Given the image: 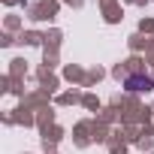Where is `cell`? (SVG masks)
<instances>
[{
  "label": "cell",
  "mask_w": 154,
  "mask_h": 154,
  "mask_svg": "<svg viewBox=\"0 0 154 154\" xmlns=\"http://www.w3.org/2000/svg\"><path fill=\"white\" fill-rule=\"evenodd\" d=\"M124 88L133 91V94H142V91H151L154 88V79L145 75V72H130L127 79H124Z\"/></svg>",
  "instance_id": "obj_1"
}]
</instances>
